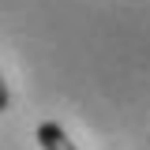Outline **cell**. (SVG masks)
Wrapping results in <instances>:
<instances>
[{
	"label": "cell",
	"mask_w": 150,
	"mask_h": 150,
	"mask_svg": "<svg viewBox=\"0 0 150 150\" xmlns=\"http://www.w3.org/2000/svg\"><path fill=\"white\" fill-rule=\"evenodd\" d=\"M34 139L41 143V150H79L64 135V128L60 124H53V120H45V124H38V131H34Z\"/></svg>",
	"instance_id": "obj_1"
},
{
	"label": "cell",
	"mask_w": 150,
	"mask_h": 150,
	"mask_svg": "<svg viewBox=\"0 0 150 150\" xmlns=\"http://www.w3.org/2000/svg\"><path fill=\"white\" fill-rule=\"evenodd\" d=\"M8 101H11V98H8V83H4V75H0V112L8 109Z\"/></svg>",
	"instance_id": "obj_2"
}]
</instances>
